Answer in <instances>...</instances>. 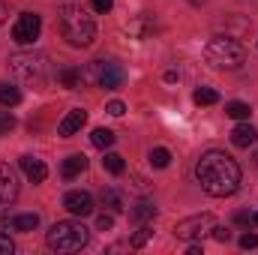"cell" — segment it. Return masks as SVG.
Segmentation results:
<instances>
[{"mask_svg":"<svg viewBox=\"0 0 258 255\" xmlns=\"http://www.w3.org/2000/svg\"><path fill=\"white\" fill-rule=\"evenodd\" d=\"M255 141H258V129L249 120H240L237 126L231 129V144L234 147H252Z\"/></svg>","mask_w":258,"mask_h":255,"instance_id":"obj_11","label":"cell"},{"mask_svg":"<svg viewBox=\"0 0 258 255\" xmlns=\"http://www.w3.org/2000/svg\"><path fill=\"white\" fill-rule=\"evenodd\" d=\"M12 252H15V243H12V237L0 231V255H12Z\"/></svg>","mask_w":258,"mask_h":255,"instance_id":"obj_28","label":"cell"},{"mask_svg":"<svg viewBox=\"0 0 258 255\" xmlns=\"http://www.w3.org/2000/svg\"><path fill=\"white\" fill-rule=\"evenodd\" d=\"M234 222H240V225H246V222H249V213H237V216H234Z\"/></svg>","mask_w":258,"mask_h":255,"instance_id":"obj_33","label":"cell"},{"mask_svg":"<svg viewBox=\"0 0 258 255\" xmlns=\"http://www.w3.org/2000/svg\"><path fill=\"white\" fill-rule=\"evenodd\" d=\"M87 123V111L84 108H72L69 114H66L63 120H60V126H57V132L63 135V138H69V135H75L78 129Z\"/></svg>","mask_w":258,"mask_h":255,"instance_id":"obj_13","label":"cell"},{"mask_svg":"<svg viewBox=\"0 0 258 255\" xmlns=\"http://www.w3.org/2000/svg\"><path fill=\"white\" fill-rule=\"evenodd\" d=\"M63 207L72 213V216H90V213H93V195H90V192H84V189L66 192Z\"/></svg>","mask_w":258,"mask_h":255,"instance_id":"obj_9","label":"cell"},{"mask_svg":"<svg viewBox=\"0 0 258 255\" xmlns=\"http://www.w3.org/2000/svg\"><path fill=\"white\" fill-rule=\"evenodd\" d=\"M150 237H153V228H147V225H141V228H138V231L132 234V240H129V243H132L135 249H141V246H144V243H147Z\"/></svg>","mask_w":258,"mask_h":255,"instance_id":"obj_25","label":"cell"},{"mask_svg":"<svg viewBox=\"0 0 258 255\" xmlns=\"http://www.w3.org/2000/svg\"><path fill=\"white\" fill-rule=\"evenodd\" d=\"M12 228L15 231H33V228H39V216L36 213H21V216L12 219Z\"/></svg>","mask_w":258,"mask_h":255,"instance_id":"obj_20","label":"cell"},{"mask_svg":"<svg viewBox=\"0 0 258 255\" xmlns=\"http://www.w3.org/2000/svg\"><path fill=\"white\" fill-rule=\"evenodd\" d=\"M6 15H9V12H6V3H3V0H0V24H3V21H6Z\"/></svg>","mask_w":258,"mask_h":255,"instance_id":"obj_34","label":"cell"},{"mask_svg":"<svg viewBox=\"0 0 258 255\" xmlns=\"http://www.w3.org/2000/svg\"><path fill=\"white\" fill-rule=\"evenodd\" d=\"M189 3H195V6H201V3H204V0H189Z\"/></svg>","mask_w":258,"mask_h":255,"instance_id":"obj_36","label":"cell"},{"mask_svg":"<svg viewBox=\"0 0 258 255\" xmlns=\"http://www.w3.org/2000/svg\"><path fill=\"white\" fill-rule=\"evenodd\" d=\"M255 246H258V234L246 231V234L240 237V249H255Z\"/></svg>","mask_w":258,"mask_h":255,"instance_id":"obj_29","label":"cell"},{"mask_svg":"<svg viewBox=\"0 0 258 255\" xmlns=\"http://www.w3.org/2000/svg\"><path fill=\"white\" fill-rule=\"evenodd\" d=\"M39 30H42V18L36 12H21L18 21L12 24V39L18 45H33L39 39Z\"/></svg>","mask_w":258,"mask_h":255,"instance_id":"obj_8","label":"cell"},{"mask_svg":"<svg viewBox=\"0 0 258 255\" xmlns=\"http://www.w3.org/2000/svg\"><path fill=\"white\" fill-rule=\"evenodd\" d=\"M102 165H105V171H111V174H123V168H126V162H123L120 153H105Z\"/></svg>","mask_w":258,"mask_h":255,"instance_id":"obj_24","label":"cell"},{"mask_svg":"<svg viewBox=\"0 0 258 255\" xmlns=\"http://www.w3.org/2000/svg\"><path fill=\"white\" fill-rule=\"evenodd\" d=\"M57 24H60L63 39L72 48H90L96 39V24L78 3H60L57 6Z\"/></svg>","mask_w":258,"mask_h":255,"instance_id":"obj_2","label":"cell"},{"mask_svg":"<svg viewBox=\"0 0 258 255\" xmlns=\"http://www.w3.org/2000/svg\"><path fill=\"white\" fill-rule=\"evenodd\" d=\"M15 129V114L12 111H0V135H9Z\"/></svg>","mask_w":258,"mask_h":255,"instance_id":"obj_26","label":"cell"},{"mask_svg":"<svg viewBox=\"0 0 258 255\" xmlns=\"http://www.w3.org/2000/svg\"><path fill=\"white\" fill-rule=\"evenodd\" d=\"M213 237H216L219 243H228V240H231V231L222 228V225H216V228H213Z\"/></svg>","mask_w":258,"mask_h":255,"instance_id":"obj_32","label":"cell"},{"mask_svg":"<svg viewBox=\"0 0 258 255\" xmlns=\"http://www.w3.org/2000/svg\"><path fill=\"white\" fill-rule=\"evenodd\" d=\"M90 6H93V12H111L114 0H90Z\"/></svg>","mask_w":258,"mask_h":255,"instance_id":"obj_31","label":"cell"},{"mask_svg":"<svg viewBox=\"0 0 258 255\" xmlns=\"http://www.w3.org/2000/svg\"><path fill=\"white\" fill-rule=\"evenodd\" d=\"M225 114H228V117H234V120H249L252 108H249L246 102H228V105H225Z\"/></svg>","mask_w":258,"mask_h":255,"instance_id":"obj_22","label":"cell"},{"mask_svg":"<svg viewBox=\"0 0 258 255\" xmlns=\"http://www.w3.org/2000/svg\"><path fill=\"white\" fill-rule=\"evenodd\" d=\"M204 57L213 69H240L246 63V48L231 36H216V39L207 42Z\"/></svg>","mask_w":258,"mask_h":255,"instance_id":"obj_4","label":"cell"},{"mask_svg":"<svg viewBox=\"0 0 258 255\" xmlns=\"http://www.w3.org/2000/svg\"><path fill=\"white\" fill-rule=\"evenodd\" d=\"M249 219H252V222H255V225H258V210H255V213H252V216H249Z\"/></svg>","mask_w":258,"mask_h":255,"instance_id":"obj_35","label":"cell"},{"mask_svg":"<svg viewBox=\"0 0 258 255\" xmlns=\"http://www.w3.org/2000/svg\"><path fill=\"white\" fill-rule=\"evenodd\" d=\"M96 228H99V231H111V228H114V216H111V213L96 216Z\"/></svg>","mask_w":258,"mask_h":255,"instance_id":"obj_27","label":"cell"},{"mask_svg":"<svg viewBox=\"0 0 258 255\" xmlns=\"http://www.w3.org/2000/svg\"><path fill=\"white\" fill-rule=\"evenodd\" d=\"M57 84L66 87V90H75V87H81L84 84V78H81V69L78 66H63V69H57Z\"/></svg>","mask_w":258,"mask_h":255,"instance_id":"obj_15","label":"cell"},{"mask_svg":"<svg viewBox=\"0 0 258 255\" xmlns=\"http://www.w3.org/2000/svg\"><path fill=\"white\" fill-rule=\"evenodd\" d=\"M99 201H102V207H108L111 213H123V210H126V198H123V192L114 189V186H105V189L99 192Z\"/></svg>","mask_w":258,"mask_h":255,"instance_id":"obj_14","label":"cell"},{"mask_svg":"<svg viewBox=\"0 0 258 255\" xmlns=\"http://www.w3.org/2000/svg\"><path fill=\"white\" fill-rule=\"evenodd\" d=\"M129 213H132V219H135V222H150V219L156 216V204L144 198V201H138V204H135Z\"/></svg>","mask_w":258,"mask_h":255,"instance_id":"obj_17","label":"cell"},{"mask_svg":"<svg viewBox=\"0 0 258 255\" xmlns=\"http://www.w3.org/2000/svg\"><path fill=\"white\" fill-rule=\"evenodd\" d=\"M21 102V90L15 87V84H6V81H0V105H6V108H15Z\"/></svg>","mask_w":258,"mask_h":255,"instance_id":"obj_18","label":"cell"},{"mask_svg":"<svg viewBox=\"0 0 258 255\" xmlns=\"http://www.w3.org/2000/svg\"><path fill=\"white\" fill-rule=\"evenodd\" d=\"M192 99H195V105H216L219 102V93L213 87H198L192 93Z\"/></svg>","mask_w":258,"mask_h":255,"instance_id":"obj_21","label":"cell"},{"mask_svg":"<svg viewBox=\"0 0 258 255\" xmlns=\"http://www.w3.org/2000/svg\"><path fill=\"white\" fill-rule=\"evenodd\" d=\"M90 141H93V147H99V150H108L111 144H114V132L105 126L93 129V135H90Z\"/></svg>","mask_w":258,"mask_h":255,"instance_id":"obj_19","label":"cell"},{"mask_svg":"<svg viewBox=\"0 0 258 255\" xmlns=\"http://www.w3.org/2000/svg\"><path fill=\"white\" fill-rule=\"evenodd\" d=\"M87 240H90V231L81 222H75V219L54 222L48 228V234H45V243L51 249H57V252H75V249L87 246Z\"/></svg>","mask_w":258,"mask_h":255,"instance_id":"obj_5","label":"cell"},{"mask_svg":"<svg viewBox=\"0 0 258 255\" xmlns=\"http://www.w3.org/2000/svg\"><path fill=\"white\" fill-rule=\"evenodd\" d=\"M84 168H87V156H84V153H72V156L63 159V168H60V171H63L66 180H72V177H78Z\"/></svg>","mask_w":258,"mask_h":255,"instance_id":"obj_16","label":"cell"},{"mask_svg":"<svg viewBox=\"0 0 258 255\" xmlns=\"http://www.w3.org/2000/svg\"><path fill=\"white\" fill-rule=\"evenodd\" d=\"M21 171L27 174V180H30V183H42V180L48 177L45 162H42V159H36V156H21Z\"/></svg>","mask_w":258,"mask_h":255,"instance_id":"obj_12","label":"cell"},{"mask_svg":"<svg viewBox=\"0 0 258 255\" xmlns=\"http://www.w3.org/2000/svg\"><path fill=\"white\" fill-rule=\"evenodd\" d=\"M213 228H216V219H213L210 213H198V216H189V219H180L177 228H174V234H177L180 240H201V237L210 234Z\"/></svg>","mask_w":258,"mask_h":255,"instance_id":"obj_7","label":"cell"},{"mask_svg":"<svg viewBox=\"0 0 258 255\" xmlns=\"http://www.w3.org/2000/svg\"><path fill=\"white\" fill-rule=\"evenodd\" d=\"M105 111H108V114H111V117H120V114H123V111H126V105H123V102H120V99H114V102H108V108H105Z\"/></svg>","mask_w":258,"mask_h":255,"instance_id":"obj_30","label":"cell"},{"mask_svg":"<svg viewBox=\"0 0 258 255\" xmlns=\"http://www.w3.org/2000/svg\"><path fill=\"white\" fill-rule=\"evenodd\" d=\"M9 69L15 72L18 81L24 84H33V87H42L48 81V57L42 51H18L9 57Z\"/></svg>","mask_w":258,"mask_h":255,"instance_id":"obj_3","label":"cell"},{"mask_svg":"<svg viewBox=\"0 0 258 255\" xmlns=\"http://www.w3.org/2000/svg\"><path fill=\"white\" fill-rule=\"evenodd\" d=\"M81 78L84 81H93L102 90H117L123 84V69H120V63H114V60H93L87 69H81Z\"/></svg>","mask_w":258,"mask_h":255,"instance_id":"obj_6","label":"cell"},{"mask_svg":"<svg viewBox=\"0 0 258 255\" xmlns=\"http://www.w3.org/2000/svg\"><path fill=\"white\" fill-rule=\"evenodd\" d=\"M195 180L201 183V189L207 195L225 198L240 189V165L222 150H207L195 162Z\"/></svg>","mask_w":258,"mask_h":255,"instance_id":"obj_1","label":"cell"},{"mask_svg":"<svg viewBox=\"0 0 258 255\" xmlns=\"http://www.w3.org/2000/svg\"><path fill=\"white\" fill-rule=\"evenodd\" d=\"M18 198V174L12 165L0 162V204H12Z\"/></svg>","mask_w":258,"mask_h":255,"instance_id":"obj_10","label":"cell"},{"mask_svg":"<svg viewBox=\"0 0 258 255\" xmlns=\"http://www.w3.org/2000/svg\"><path fill=\"white\" fill-rule=\"evenodd\" d=\"M147 159H150V165H153V168H168V162H171V153H168L165 147H153Z\"/></svg>","mask_w":258,"mask_h":255,"instance_id":"obj_23","label":"cell"}]
</instances>
